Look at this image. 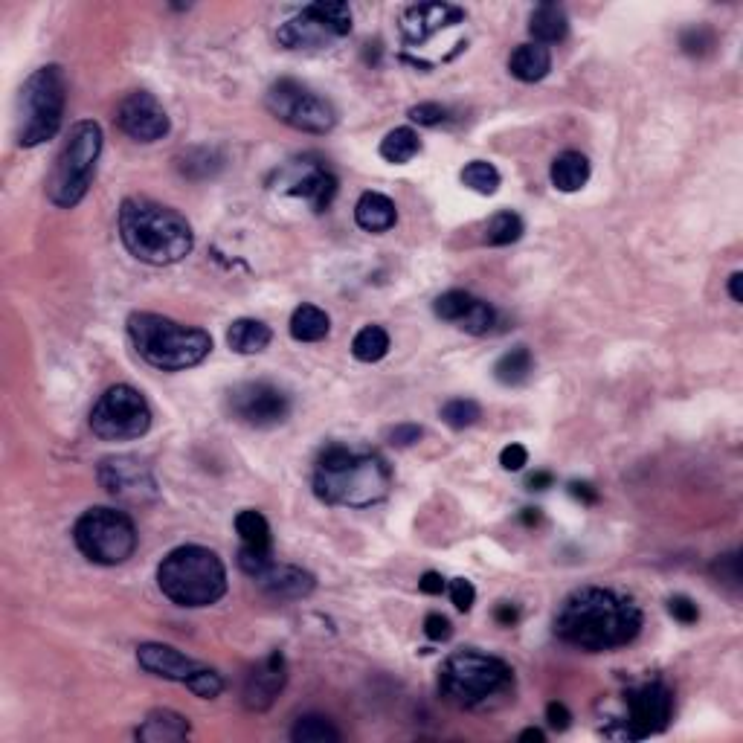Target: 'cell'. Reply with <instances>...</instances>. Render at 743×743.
I'll return each mask as SVG.
<instances>
[{
  "instance_id": "6da1fadb",
  "label": "cell",
  "mask_w": 743,
  "mask_h": 743,
  "mask_svg": "<svg viewBox=\"0 0 743 743\" xmlns=\"http://www.w3.org/2000/svg\"><path fill=\"white\" fill-rule=\"evenodd\" d=\"M639 630L642 610L636 601L604 587H581L566 595L555 616L558 639L590 654L625 648L639 636Z\"/></svg>"
},
{
  "instance_id": "7a4b0ae2",
  "label": "cell",
  "mask_w": 743,
  "mask_h": 743,
  "mask_svg": "<svg viewBox=\"0 0 743 743\" xmlns=\"http://www.w3.org/2000/svg\"><path fill=\"white\" fill-rule=\"evenodd\" d=\"M119 238L125 250L146 265H178L192 253V227L178 209L149 198H125L119 207Z\"/></svg>"
},
{
  "instance_id": "3957f363",
  "label": "cell",
  "mask_w": 743,
  "mask_h": 743,
  "mask_svg": "<svg viewBox=\"0 0 743 743\" xmlns=\"http://www.w3.org/2000/svg\"><path fill=\"white\" fill-rule=\"evenodd\" d=\"M389 488H392L389 465L378 453L369 450L331 445L323 450L314 471V491L328 506L369 508L387 500Z\"/></svg>"
},
{
  "instance_id": "277c9868",
  "label": "cell",
  "mask_w": 743,
  "mask_h": 743,
  "mask_svg": "<svg viewBox=\"0 0 743 743\" xmlns=\"http://www.w3.org/2000/svg\"><path fill=\"white\" fill-rule=\"evenodd\" d=\"M128 337L137 355L160 372L192 369L212 352V337L204 328L183 326L149 311L128 317Z\"/></svg>"
},
{
  "instance_id": "5b68a950",
  "label": "cell",
  "mask_w": 743,
  "mask_h": 743,
  "mask_svg": "<svg viewBox=\"0 0 743 743\" xmlns=\"http://www.w3.org/2000/svg\"><path fill=\"white\" fill-rule=\"evenodd\" d=\"M157 587L178 607H209L227 593V569L207 546H178L157 566Z\"/></svg>"
},
{
  "instance_id": "8992f818",
  "label": "cell",
  "mask_w": 743,
  "mask_h": 743,
  "mask_svg": "<svg viewBox=\"0 0 743 743\" xmlns=\"http://www.w3.org/2000/svg\"><path fill=\"white\" fill-rule=\"evenodd\" d=\"M514 685L511 665L479 651H456L447 656L439 674V691L456 709H482L506 697Z\"/></svg>"
},
{
  "instance_id": "52a82bcc",
  "label": "cell",
  "mask_w": 743,
  "mask_h": 743,
  "mask_svg": "<svg viewBox=\"0 0 743 743\" xmlns=\"http://www.w3.org/2000/svg\"><path fill=\"white\" fill-rule=\"evenodd\" d=\"M64 102H67V82L59 64L38 67L18 93V119H15L18 146L32 149L53 140L64 119Z\"/></svg>"
},
{
  "instance_id": "ba28073f",
  "label": "cell",
  "mask_w": 743,
  "mask_h": 743,
  "mask_svg": "<svg viewBox=\"0 0 743 743\" xmlns=\"http://www.w3.org/2000/svg\"><path fill=\"white\" fill-rule=\"evenodd\" d=\"M102 154V128L93 119H82L70 128L59 157L53 163V172L47 178V198L61 209L76 207L88 195L96 160Z\"/></svg>"
},
{
  "instance_id": "9c48e42d",
  "label": "cell",
  "mask_w": 743,
  "mask_h": 743,
  "mask_svg": "<svg viewBox=\"0 0 743 743\" xmlns=\"http://www.w3.org/2000/svg\"><path fill=\"white\" fill-rule=\"evenodd\" d=\"M73 540L79 546V552L102 566L125 564L134 549H137V529L134 520L117 511V508H88L76 526H73Z\"/></svg>"
},
{
  "instance_id": "30bf717a",
  "label": "cell",
  "mask_w": 743,
  "mask_h": 743,
  "mask_svg": "<svg viewBox=\"0 0 743 743\" xmlns=\"http://www.w3.org/2000/svg\"><path fill=\"white\" fill-rule=\"evenodd\" d=\"M151 427L149 401L143 392L128 384L105 389V395L96 401L90 413V430L102 442H131L146 436Z\"/></svg>"
},
{
  "instance_id": "8fae6325",
  "label": "cell",
  "mask_w": 743,
  "mask_h": 743,
  "mask_svg": "<svg viewBox=\"0 0 743 743\" xmlns=\"http://www.w3.org/2000/svg\"><path fill=\"white\" fill-rule=\"evenodd\" d=\"M268 111L285 125L305 134H328L337 125V111L326 96L305 88L297 79H279L268 90Z\"/></svg>"
},
{
  "instance_id": "7c38bea8",
  "label": "cell",
  "mask_w": 743,
  "mask_h": 743,
  "mask_svg": "<svg viewBox=\"0 0 743 743\" xmlns=\"http://www.w3.org/2000/svg\"><path fill=\"white\" fill-rule=\"evenodd\" d=\"M352 32L349 3H311L279 27V44L288 50H314Z\"/></svg>"
},
{
  "instance_id": "4fadbf2b",
  "label": "cell",
  "mask_w": 743,
  "mask_h": 743,
  "mask_svg": "<svg viewBox=\"0 0 743 743\" xmlns=\"http://www.w3.org/2000/svg\"><path fill=\"white\" fill-rule=\"evenodd\" d=\"M627 717L622 720V732L616 738H627V741H642L668 729L671 714H674V694L668 691V685L648 683L642 688L627 691L625 697Z\"/></svg>"
},
{
  "instance_id": "5bb4252c",
  "label": "cell",
  "mask_w": 743,
  "mask_h": 743,
  "mask_svg": "<svg viewBox=\"0 0 743 743\" xmlns=\"http://www.w3.org/2000/svg\"><path fill=\"white\" fill-rule=\"evenodd\" d=\"M96 479L114 500L125 503V506H146L160 497V488H157V479L151 474V468L137 456L102 459Z\"/></svg>"
},
{
  "instance_id": "9a60e30c",
  "label": "cell",
  "mask_w": 743,
  "mask_h": 743,
  "mask_svg": "<svg viewBox=\"0 0 743 743\" xmlns=\"http://www.w3.org/2000/svg\"><path fill=\"white\" fill-rule=\"evenodd\" d=\"M227 404H230L233 418H238L247 427H259V430L276 427L291 416V398L268 381L238 384V387L230 389Z\"/></svg>"
},
{
  "instance_id": "2e32d148",
  "label": "cell",
  "mask_w": 743,
  "mask_h": 743,
  "mask_svg": "<svg viewBox=\"0 0 743 743\" xmlns=\"http://www.w3.org/2000/svg\"><path fill=\"white\" fill-rule=\"evenodd\" d=\"M117 125L125 137H131L137 143H157L172 128L166 108L149 90H134L119 102Z\"/></svg>"
},
{
  "instance_id": "e0dca14e",
  "label": "cell",
  "mask_w": 743,
  "mask_h": 743,
  "mask_svg": "<svg viewBox=\"0 0 743 743\" xmlns=\"http://www.w3.org/2000/svg\"><path fill=\"white\" fill-rule=\"evenodd\" d=\"M288 683V665H285V656L279 651H273L268 659H262L244 680V691H241V700H244V709L250 712H268L270 706L276 703V697L282 694V688Z\"/></svg>"
},
{
  "instance_id": "ac0fdd59",
  "label": "cell",
  "mask_w": 743,
  "mask_h": 743,
  "mask_svg": "<svg viewBox=\"0 0 743 743\" xmlns=\"http://www.w3.org/2000/svg\"><path fill=\"white\" fill-rule=\"evenodd\" d=\"M137 662L143 671H149L154 677L172 680V683H189L204 665H198L195 659L183 656L178 648L172 645H160V642H146L137 648Z\"/></svg>"
},
{
  "instance_id": "d6986e66",
  "label": "cell",
  "mask_w": 743,
  "mask_h": 743,
  "mask_svg": "<svg viewBox=\"0 0 743 743\" xmlns=\"http://www.w3.org/2000/svg\"><path fill=\"white\" fill-rule=\"evenodd\" d=\"M465 18V12L459 6H450V3H418V6H410L401 18V30H404V38L410 44H421L427 41L433 32L445 30V27H453Z\"/></svg>"
},
{
  "instance_id": "ffe728a7",
  "label": "cell",
  "mask_w": 743,
  "mask_h": 743,
  "mask_svg": "<svg viewBox=\"0 0 743 743\" xmlns=\"http://www.w3.org/2000/svg\"><path fill=\"white\" fill-rule=\"evenodd\" d=\"M259 584V590L273 598V601H299L305 595L314 593L317 581L311 572L299 569V566H282L270 564L259 578H253Z\"/></svg>"
},
{
  "instance_id": "44dd1931",
  "label": "cell",
  "mask_w": 743,
  "mask_h": 743,
  "mask_svg": "<svg viewBox=\"0 0 743 743\" xmlns=\"http://www.w3.org/2000/svg\"><path fill=\"white\" fill-rule=\"evenodd\" d=\"M288 195L302 198V201H308L317 212H323V209L331 207V201L337 195V178L328 169H323V166H311L308 163V166H302V175L288 183Z\"/></svg>"
},
{
  "instance_id": "7402d4cb",
  "label": "cell",
  "mask_w": 743,
  "mask_h": 743,
  "mask_svg": "<svg viewBox=\"0 0 743 743\" xmlns=\"http://www.w3.org/2000/svg\"><path fill=\"white\" fill-rule=\"evenodd\" d=\"M140 743H175L189 735V720L172 709H154L146 714L143 726L134 732Z\"/></svg>"
},
{
  "instance_id": "603a6c76",
  "label": "cell",
  "mask_w": 743,
  "mask_h": 743,
  "mask_svg": "<svg viewBox=\"0 0 743 743\" xmlns=\"http://www.w3.org/2000/svg\"><path fill=\"white\" fill-rule=\"evenodd\" d=\"M355 221L366 233H387L398 221V209L381 192H363L355 204Z\"/></svg>"
},
{
  "instance_id": "cb8c5ba5",
  "label": "cell",
  "mask_w": 743,
  "mask_h": 743,
  "mask_svg": "<svg viewBox=\"0 0 743 743\" xmlns=\"http://www.w3.org/2000/svg\"><path fill=\"white\" fill-rule=\"evenodd\" d=\"M508 70H511L514 79H520V82H526V85L540 82V79H546L549 70H552V53H549V47L535 44V41H532V44H520V47L511 53V59H508Z\"/></svg>"
},
{
  "instance_id": "d4e9b609",
  "label": "cell",
  "mask_w": 743,
  "mask_h": 743,
  "mask_svg": "<svg viewBox=\"0 0 743 743\" xmlns=\"http://www.w3.org/2000/svg\"><path fill=\"white\" fill-rule=\"evenodd\" d=\"M529 32L535 38V44H558L564 41L569 32V18H566L564 6L558 3H540L532 18H529Z\"/></svg>"
},
{
  "instance_id": "484cf974",
  "label": "cell",
  "mask_w": 743,
  "mask_h": 743,
  "mask_svg": "<svg viewBox=\"0 0 743 743\" xmlns=\"http://www.w3.org/2000/svg\"><path fill=\"white\" fill-rule=\"evenodd\" d=\"M549 178H552V186L558 192H578L590 180V160L581 151H564V154L555 157Z\"/></svg>"
},
{
  "instance_id": "4316f807",
  "label": "cell",
  "mask_w": 743,
  "mask_h": 743,
  "mask_svg": "<svg viewBox=\"0 0 743 743\" xmlns=\"http://www.w3.org/2000/svg\"><path fill=\"white\" fill-rule=\"evenodd\" d=\"M270 340H273V331L262 320H250V317L236 320L227 331V346L238 355H259L268 349Z\"/></svg>"
},
{
  "instance_id": "83f0119b",
  "label": "cell",
  "mask_w": 743,
  "mask_h": 743,
  "mask_svg": "<svg viewBox=\"0 0 743 743\" xmlns=\"http://www.w3.org/2000/svg\"><path fill=\"white\" fill-rule=\"evenodd\" d=\"M532 372H535V357L526 346H514L494 363V378L503 387H523L532 378Z\"/></svg>"
},
{
  "instance_id": "f1b7e54d",
  "label": "cell",
  "mask_w": 743,
  "mask_h": 743,
  "mask_svg": "<svg viewBox=\"0 0 743 743\" xmlns=\"http://www.w3.org/2000/svg\"><path fill=\"white\" fill-rule=\"evenodd\" d=\"M331 331V320L323 308L317 305H299L291 314V337L299 343H320Z\"/></svg>"
},
{
  "instance_id": "f546056e",
  "label": "cell",
  "mask_w": 743,
  "mask_h": 743,
  "mask_svg": "<svg viewBox=\"0 0 743 743\" xmlns=\"http://www.w3.org/2000/svg\"><path fill=\"white\" fill-rule=\"evenodd\" d=\"M236 532H238V537H241V546H247V549H259V552H270L273 537H270V523L265 520V514H262V511H253V508L238 511Z\"/></svg>"
},
{
  "instance_id": "4dcf8cb0",
  "label": "cell",
  "mask_w": 743,
  "mask_h": 743,
  "mask_svg": "<svg viewBox=\"0 0 743 743\" xmlns=\"http://www.w3.org/2000/svg\"><path fill=\"white\" fill-rule=\"evenodd\" d=\"M418 149H421V140H418V134L413 128H395V131H389L387 137L381 140V157L387 163H395V166L410 163L418 154Z\"/></svg>"
},
{
  "instance_id": "1f68e13d",
  "label": "cell",
  "mask_w": 743,
  "mask_h": 743,
  "mask_svg": "<svg viewBox=\"0 0 743 743\" xmlns=\"http://www.w3.org/2000/svg\"><path fill=\"white\" fill-rule=\"evenodd\" d=\"M389 352V334L387 328L381 326H366L360 328L352 340V355L360 360V363H378L384 360Z\"/></svg>"
},
{
  "instance_id": "d6a6232c",
  "label": "cell",
  "mask_w": 743,
  "mask_h": 743,
  "mask_svg": "<svg viewBox=\"0 0 743 743\" xmlns=\"http://www.w3.org/2000/svg\"><path fill=\"white\" fill-rule=\"evenodd\" d=\"M291 741L294 743H337L340 732L334 729V723L323 717V714H305L299 717L291 729Z\"/></svg>"
},
{
  "instance_id": "836d02e7",
  "label": "cell",
  "mask_w": 743,
  "mask_h": 743,
  "mask_svg": "<svg viewBox=\"0 0 743 743\" xmlns=\"http://www.w3.org/2000/svg\"><path fill=\"white\" fill-rule=\"evenodd\" d=\"M523 236V218L517 212H497L488 224H485V236L482 241L488 247H506L514 244L517 238Z\"/></svg>"
},
{
  "instance_id": "e575fe53",
  "label": "cell",
  "mask_w": 743,
  "mask_h": 743,
  "mask_svg": "<svg viewBox=\"0 0 743 743\" xmlns=\"http://www.w3.org/2000/svg\"><path fill=\"white\" fill-rule=\"evenodd\" d=\"M462 183L474 189L476 195H494L500 189V172L488 160H474L462 169Z\"/></svg>"
},
{
  "instance_id": "d590c367",
  "label": "cell",
  "mask_w": 743,
  "mask_h": 743,
  "mask_svg": "<svg viewBox=\"0 0 743 743\" xmlns=\"http://www.w3.org/2000/svg\"><path fill=\"white\" fill-rule=\"evenodd\" d=\"M224 166V160L215 154L212 149H189L183 157H180V172L186 178H212L218 169Z\"/></svg>"
},
{
  "instance_id": "8d00e7d4",
  "label": "cell",
  "mask_w": 743,
  "mask_h": 743,
  "mask_svg": "<svg viewBox=\"0 0 743 743\" xmlns=\"http://www.w3.org/2000/svg\"><path fill=\"white\" fill-rule=\"evenodd\" d=\"M476 297H471L468 291H447L442 297L436 299V305H433V311H436V317L439 320H445V323H462L468 314H471V308H474Z\"/></svg>"
},
{
  "instance_id": "74e56055",
  "label": "cell",
  "mask_w": 743,
  "mask_h": 743,
  "mask_svg": "<svg viewBox=\"0 0 743 743\" xmlns=\"http://www.w3.org/2000/svg\"><path fill=\"white\" fill-rule=\"evenodd\" d=\"M482 418V407L471 401V398H453L442 407V421L453 430H465V427H474L476 421Z\"/></svg>"
},
{
  "instance_id": "f35d334b",
  "label": "cell",
  "mask_w": 743,
  "mask_h": 743,
  "mask_svg": "<svg viewBox=\"0 0 743 743\" xmlns=\"http://www.w3.org/2000/svg\"><path fill=\"white\" fill-rule=\"evenodd\" d=\"M680 47L688 56H709L717 47V35L709 27H691L680 35Z\"/></svg>"
},
{
  "instance_id": "ab89813d",
  "label": "cell",
  "mask_w": 743,
  "mask_h": 743,
  "mask_svg": "<svg viewBox=\"0 0 743 743\" xmlns=\"http://www.w3.org/2000/svg\"><path fill=\"white\" fill-rule=\"evenodd\" d=\"M186 688L195 694V697H201V700H215L221 691H224V680H221V674L218 671H212V668H201Z\"/></svg>"
},
{
  "instance_id": "60d3db41",
  "label": "cell",
  "mask_w": 743,
  "mask_h": 743,
  "mask_svg": "<svg viewBox=\"0 0 743 743\" xmlns=\"http://www.w3.org/2000/svg\"><path fill=\"white\" fill-rule=\"evenodd\" d=\"M491 326H494V308L485 299H476L471 314L459 323V328L468 331V334H488Z\"/></svg>"
},
{
  "instance_id": "b9f144b4",
  "label": "cell",
  "mask_w": 743,
  "mask_h": 743,
  "mask_svg": "<svg viewBox=\"0 0 743 743\" xmlns=\"http://www.w3.org/2000/svg\"><path fill=\"white\" fill-rule=\"evenodd\" d=\"M270 564H273L270 552L247 549V546H241V549H238V569H241L244 575H250V578H259V575H262Z\"/></svg>"
},
{
  "instance_id": "7bdbcfd3",
  "label": "cell",
  "mask_w": 743,
  "mask_h": 743,
  "mask_svg": "<svg viewBox=\"0 0 743 743\" xmlns=\"http://www.w3.org/2000/svg\"><path fill=\"white\" fill-rule=\"evenodd\" d=\"M407 117L413 119L416 125H424V128H433V125H442L447 119V108L439 105V102H421V105H413Z\"/></svg>"
},
{
  "instance_id": "ee69618b",
  "label": "cell",
  "mask_w": 743,
  "mask_h": 743,
  "mask_svg": "<svg viewBox=\"0 0 743 743\" xmlns=\"http://www.w3.org/2000/svg\"><path fill=\"white\" fill-rule=\"evenodd\" d=\"M712 572L720 578V581H723V584H729V587H741V558H738V552L717 558V561L712 564Z\"/></svg>"
},
{
  "instance_id": "f6af8a7d",
  "label": "cell",
  "mask_w": 743,
  "mask_h": 743,
  "mask_svg": "<svg viewBox=\"0 0 743 743\" xmlns=\"http://www.w3.org/2000/svg\"><path fill=\"white\" fill-rule=\"evenodd\" d=\"M447 593H450V601H453V607H456V610L468 613V610L474 607L476 590L468 578H453V581L447 584Z\"/></svg>"
},
{
  "instance_id": "bcb514c9",
  "label": "cell",
  "mask_w": 743,
  "mask_h": 743,
  "mask_svg": "<svg viewBox=\"0 0 743 743\" xmlns=\"http://www.w3.org/2000/svg\"><path fill=\"white\" fill-rule=\"evenodd\" d=\"M668 613H671L680 625H694V622L700 619V610H697V604H694L688 595H674V598L668 601Z\"/></svg>"
},
{
  "instance_id": "7dc6e473",
  "label": "cell",
  "mask_w": 743,
  "mask_h": 743,
  "mask_svg": "<svg viewBox=\"0 0 743 743\" xmlns=\"http://www.w3.org/2000/svg\"><path fill=\"white\" fill-rule=\"evenodd\" d=\"M424 436V430L418 427V424H398V427H392L389 430V445H395V447H410V445H416L418 439Z\"/></svg>"
},
{
  "instance_id": "c3c4849f",
  "label": "cell",
  "mask_w": 743,
  "mask_h": 743,
  "mask_svg": "<svg viewBox=\"0 0 743 743\" xmlns=\"http://www.w3.org/2000/svg\"><path fill=\"white\" fill-rule=\"evenodd\" d=\"M500 465H503L506 471H523V468L529 465V450H526L523 445L503 447V453H500Z\"/></svg>"
},
{
  "instance_id": "681fc988",
  "label": "cell",
  "mask_w": 743,
  "mask_h": 743,
  "mask_svg": "<svg viewBox=\"0 0 743 743\" xmlns=\"http://www.w3.org/2000/svg\"><path fill=\"white\" fill-rule=\"evenodd\" d=\"M424 633L433 639V642H447L450 636H453V627L447 622L442 613H430L427 619H424Z\"/></svg>"
},
{
  "instance_id": "f907efd6",
  "label": "cell",
  "mask_w": 743,
  "mask_h": 743,
  "mask_svg": "<svg viewBox=\"0 0 743 743\" xmlns=\"http://www.w3.org/2000/svg\"><path fill=\"white\" fill-rule=\"evenodd\" d=\"M546 723H549V729H555V732H566L569 723H572V714H569V709H566L564 703L552 700V703L546 706Z\"/></svg>"
},
{
  "instance_id": "816d5d0a",
  "label": "cell",
  "mask_w": 743,
  "mask_h": 743,
  "mask_svg": "<svg viewBox=\"0 0 743 743\" xmlns=\"http://www.w3.org/2000/svg\"><path fill=\"white\" fill-rule=\"evenodd\" d=\"M418 590L424 595H442L447 590V584L439 572H424L421 581H418Z\"/></svg>"
},
{
  "instance_id": "f5cc1de1",
  "label": "cell",
  "mask_w": 743,
  "mask_h": 743,
  "mask_svg": "<svg viewBox=\"0 0 743 743\" xmlns=\"http://www.w3.org/2000/svg\"><path fill=\"white\" fill-rule=\"evenodd\" d=\"M569 494H572L575 500H581L584 506H595V503H598V491H595L590 482H572V485H569Z\"/></svg>"
},
{
  "instance_id": "db71d44e",
  "label": "cell",
  "mask_w": 743,
  "mask_h": 743,
  "mask_svg": "<svg viewBox=\"0 0 743 743\" xmlns=\"http://www.w3.org/2000/svg\"><path fill=\"white\" fill-rule=\"evenodd\" d=\"M494 619H497L503 627H511L517 619H520V610H517L514 604H500V607L494 610Z\"/></svg>"
},
{
  "instance_id": "11a10c76",
  "label": "cell",
  "mask_w": 743,
  "mask_h": 743,
  "mask_svg": "<svg viewBox=\"0 0 743 743\" xmlns=\"http://www.w3.org/2000/svg\"><path fill=\"white\" fill-rule=\"evenodd\" d=\"M741 282H743V273H741V270L729 276V297H732V302H743Z\"/></svg>"
},
{
  "instance_id": "9f6ffc18",
  "label": "cell",
  "mask_w": 743,
  "mask_h": 743,
  "mask_svg": "<svg viewBox=\"0 0 743 743\" xmlns=\"http://www.w3.org/2000/svg\"><path fill=\"white\" fill-rule=\"evenodd\" d=\"M552 482H555V479H552V474L529 476V488H532V491H546V488H549Z\"/></svg>"
},
{
  "instance_id": "6f0895ef",
  "label": "cell",
  "mask_w": 743,
  "mask_h": 743,
  "mask_svg": "<svg viewBox=\"0 0 743 743\" xmlns=\"http://www.w3.org/2000/svg\"><path fill=\"white\" fill-rule=\"evenodd\" d=\"M520 741H537V743H543V741H546V735H543L540 729H526V732H520Z\"/></svg>"
},
{
  "instance_id": "680465c9",
  "label": "cell",
  "mask_w": 743,
  "mask_h": 743,
  "mask_svg": "<svg viewBox=\"0 0 743 743\" xmlns=\"http://www.w3.org/2000/svg\"><path fill=\"white\" fill-rule=\"evenodd\" d=\"M523 520H526L529 526H535L537 520H540V514H537V508H526V514H523Z\"/></svg>"
}]
</instances>
